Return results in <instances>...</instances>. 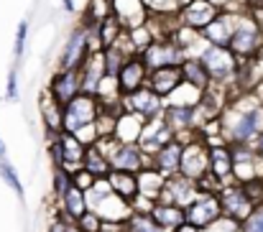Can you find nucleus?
<instances>
[{
	"label": "nucleus",
	"mask_w": 263,
	"mask_h": 232,
	"mask_svg": "<svg viewBox=\"0 0 263 232\" xmlns=\"http://www.w3.org/2000/svg\"><path fill=\"white\" fill-rule=\"evenodd\" d=\"M189 56V51L184 49V44L176 36H166V38H154L143 51L141 59L143 64L151 69H164V67H181L184 59Z\"/></svg>",
	"instance_id": "5"
},
{
	"label": "nucleus",
	"mask_w": 263,
	"mask_h": 232,
	"mask_svg": "<svg viewBox=\"0 0 263 232\" xmlns=\"http://www.w3.org/2000/svg\"><path fill=\"white\" fill-rule=\"evenodd\" d=\"M67 232H82V227H80L77 222H69V227H67Z\"/></svg>",
	"instance_id": "49"
},
{
	"label": "nucleus",
	"mask_w": 263,
	"mask_h": 232,
	"mask_svg": "<svg viewBox=\"0 0 263 232\" xmlns=\"http://www.w3.org/2000/svg\"><path fill=\"white\" fill-rule=\"evenodd\" d=\"M220 10H222V8H217V5L210 3V0H192L189 5H184V8L176 10V21H179V26L202 33V31L220 15Z\"/></svg>",
	"instance_id": "9"
},
{
	"label": "nucleus",
	"mask_w": 263,
	"mask_h": 232,
	"mask_svg": "<svg viewBox=\"0 0 263 232\" xmlns=\"http://www.w3.org/2000/svg\"><path fill=\"white\" fill-rule=\"evenodd\" d=\"M220 215H222L220 199H217V194H210V191H199V197L186 207V222L189 225H197L202 230L210 222H215Z\"/></svg>",
	"instance_id": "12"
},
{
	"label": "nucleus",
	"mask_w": 263,
	"mask_h": 232,
	"mask_svg": "<svg viewBox=\"0 0 263 232\" xmlns=\"http://www.w3.org/2000/svg\"><path fill=\"white\" fill-rule=\"evenodd\" d=\"M172 141H174V130L166 125L164 118H156V120H148L143 125V133L138 138V146L143 148V153L154 156V153H159L166 143H172Z\"/></svg>",
	"instance_id": "15"
},
{
	"label": "nucleus",
	"mask_w": 263,
	"mask_h": 232,
	"mask_svg": "<svg viewBox=\"0 0 263 232\" xmlns=\"http://www.w3.org/2000/svg\"><path fill=\"white\" fill-rule=\"evenodd\" d=\"M143 125H146L143 118H138V115L123 110V112L118 115L115 141H120V143H138V138H141V133H143Z\"/></svg>",
	"instance_id": "27"
},
{
	"label": "nucleus",
	"mask_w": 263,
	"mask_h": 232,
	"mask_svg": "<svg viewBox=\"0 0 263 232\" xmlns=\"http://www.w3.org/2000/svg\"><path fill=\"white\" fill-rule=\"evenodd\" d=\"M115 79H118V87H120L123 94H130V92L146 87V82H148V67L143 64L141 54L128 56V62L120 67V72L115 74Z\"/></svg>",
	"instance_id": "16"
},
{
	"label": "nucleus",
	"mask_w": 263,
	"mask_h": 232,
	"mask_svg": "<svg viewBox=\"0 0 263 232\" xmlns=\"http://www.w3.org/2000/svg\"><path fill=\"white\" fill-rule=\"evenodd\" d=\"M217 199H220V207H222V215L228 217H235V220H246L251 212H253V199L248 197L246 186L238 184V181H230L225 184L220 191H217Z\"/></svg>",
	"instance_id": "8"
},
{
	"label": "nucleus",
	"mask_w": 263,
	"mask_h": 232,
	"mask_svg": "<svg viewBox=\"0 0 263 232\" xmlns=\"http://www.w3.org/2000/svg\"><path fill=\"white\" fill-rule=\"evenodd\" d=\"M97 232H102V230H97Z\"/></svg>",
	"instance_id": "51"
},
{
	"label": "nucleus",
	"mask_w": 263,
	"mask_h": 232,
	"mask_svg": "<svg viewBox=\"0 0 263 232\" xmlns=\"http://www.w3.org/2000/svg\"><path fill=\"white\" fill-rule=\"evenodd\" d=\"M151 217L159 222V227H164L166 232H174L176 227H181L186 222V209L176 207V204H166V202H156L151 209Z\"/></svg>",
	"instance_id": "26"
},
{
	"label": "nucleus",
	"mask_w": 263,
	"mask_h": 232,
	"mask_svg": "<svg viewBox=\"0 0 263 232\" xmlns=\"http://www.w3.org/2000/svg\"><path fill=\"white\" fill-rule=\"evenodd\" d=\"M207 153H210V173L215 179H220L222 184H230L233 181V166H235L230 143H225L222 138L207 141Z\"/></svg>",
	"instance_id": "13"
},
{
	"label": "nucleus",
	"mask_w": 263,
	"mask_h": 232,
	"mask_svg": "<svg viewBox=\"0 0 263 232\" xmlns=\"http://www.w3.org/2000/svg\"><path fill=\"white\" fill-rule=\"evenodd\" d=\"M199 197V186L197 181L181 176V173H174V176H166V184H164V191L156 202H166V204H176V207H189L194 199Z\"/></svg>",
	"instance_id": "11"
},
{
	"label": "nucleus",
	"mask_w": 263,
	"mask_h": 232,
	"mask_svg": "<svg viewBox=\"0 0 263 232\" xmlns=\"http://www.w3.org/2000/svg\"><path fill=\"white\" fill-rule=\"evenodd\" d=\"M251 146H253V151H256V156H258V161L263 163V130L256 136V141H253Z\"/></svg>",
	"instance_id": "46"
},
{
	"label": "nucleus",
	"mask_w": 263,
	"mask_h": 232,
	"mask_svg": "<svg viewBox=\"0 0 263 232\" xmlns=\"http://www.w3.org/2000/svg\"><path fill=\"white\" fill-rule=\"evenodd\" d=\"M54 143L62 151V166L59 168H67L69 173H74V171L82 168V161H85V153H87L89 146H85L74 133H67V130L59 133V136H54Z\"/></svg>",
	"instance_id": "17"
},
{
	"label": "nucleus",
	"mask_w": 263,
	"mask_h": 232,
	"mask_svg": "<svg viewBox=\"0 0 263 232\" xmlns=\"http://www.w3.org/2000/svg\"><path fill=\"white\" fill-rule=\"evenodd\" d=\"M82 166L87 168L95 179H105V176H110V171H112V166H110V158H107V153H105V151H102L97 143L87 148Z\"/></svg>",
	"instance_id": "29"
},
{
	"label": "nucleus",
	"mask_w": 263,
	"mask_h": 232,
	"mask_svg": "<svg viewBox=\"0 0 263 232\" xmlns=\"http://www.w3.org/2000/svg\"><path fill=\"white\" fill-rule=\"evenodd\" d=\"M179 69H181L184 84H189V87H194L199 92H204V89L212 87V77H210V72H207V67L202 64L199 56H186Z\"/></svg>",
	"instance_id": "25"
},
{
	"label": "nucleus",
	"mask_w": 263,
	"mask_h": 232,
	"mask_svg": "<svg viewBox=\"0 0 263 232\" xmlns=\"http://www.w3.org/2000/svg\"><path fill=\"white\" fill-rule=\"evenodd\" d=\"M54 202H57L59 217H64V220H69V222H77V220L89 209L87 191H82L80 186H72L64 197H59V199H54Z\"/></svg>",
	"instance_id": "21"
},
{
	"label": "nucleus",
	"mask_w": 263,
	"mask_h": 232,
	"mask_svg": "<svg viewBox=\"0 0 263 232\" xmlns=\"http://www.w3.org/2000/svg\"><path fill=\"white\" fill-rule=\"evenodd\" d=\"M18 64H10L8 69V79H5V100L8 102H15L18 100Z\"/></svg>",
	"instance_id": "40"
},
{
	"label": "nucleus",
	"mask_w": 263,
	"mask_h": 232,
	"mask_svg": "<svg viewBox=\"0 0 263 232\" xmlns=\"http://www.w3.org/2000/svg\"><path fill=\"white\" fill-rule=\"evenodd\" d=\"M181 176L192 179V181H199L202 176L210 173V153H207V141L197 138L192 143L184 146V153H181V168H179Z\"/></svg>",
	"instance_id": "10"
},
{
	"label": "nucleus",
	"mask_w": 263,
	"mask_h": 232,
	"mask_svg": "<svg viewBox=\"0 0 263 232\" xmlns=\"http://www.w3.org/2000/svg\"><path fill=\"white\" fill-rule=\"evenodd\" d=\"M138 176V194H143V197H148V199H159L161 197V191H164V184H166V176L159 171V168H154V166H146L141 173H136Z\"/></svg>",
	"instance_id": "28"
},
{
	"label": "nucleus",
	"mask_w": 263,
	"mask_h": 232,
	"mask_svg": "<svg viewBox=\"0 0 263 232\" xmlns=\"http://www.w3.org/2000/svg\"><path fill=\"white\" fill-rule=\"evenodd\" d=\"M92 54V44H89V23L82 18L77 26H72V31L67 33L64 44H62V51L57 56V72H64V69H80Z\"/></svg>",
	"instance_id": "4"
},
{
	"label": "nucleus",
	"mask_w": 263,
	"mask_h": 232,
	"mask_svg": "<svg viewBox=\"0 0 263 232\" xmlns=\"http://www.w3.org/2000/svg\"><path fill=\"white\" fill-rule=\"evenodd\" d=\"M97 146L107 153L112 171L141 173L146 166H151V156L143 153V148L138 143H120L115 138H100Z\"/></svg>",
	"instance_id": "3"
},
{
	"label": "nucleus",
	"mask_w": 263,
	"mask_h": 232,
	"mask_svg": "<svg viewBox=\"0 0 263 232\" xmlns=\"http://www.w3.org/2000/svg\"><path fill=\"white\" fill-rule=\"evenodd\" d=\"M164 107H166V100L159 97L148 84L136 89V92H130V94H123V110L143 118L146 123L156 120V118H164Z\"/></svg>",
	"instance_id": "6"
},
{
	"label": "nucleus",
	"mask_w": 263,
	"mask_h": 232,
	"mask_svg": "<svg viewBox=\"0 0 263 232\" xmlns=\"http://www.w3.org/2000/svg\"><path fill=\"white\" fill-rule=\"evenodd\" d=\"M128 38H130V46H133V51L136 54H141L156 36H154V31H151V26H148V21L146 23H141V26H133V28H128Z\"/></svg>",
	"instance_id": "32"
},
{
	"label": "nucleus",
	"mask_w": 263,
	"mask_h": 232,
	"mask_svg": "<svg viewBox=\"0 0 263 232\" xmlns=\"http://www.w3.org/2000/svg\"><path fill=\"white\" fill-rule=\"evenodd\" d=\"M202 59V64L207 67L212 84L225 87L230 92L233 84H238V74H240V59L228 49V46H215V44H204L202 51L197 54Z\"/></svg>",
	"instance_id": "1"
},
{
	"label": "nucleus",
	"mask_w": 263,
	"mask_h": 232,
	"mask_svg": "<svg viewBox=\"0 0 263 232\" xmlns=\"http://www.w3.org/2000/svg\"><path fill=\"white\" fill-rule=\"evenodd\" d=\"M243 10H220V15L202 31V38L207 44H215V46H228L230 49V38L235 33V23H238V15Z\"/></svg>",
	"instance_id": "14"
},
{
	"label": "nucleus",
	"mask_w": 263,
	"mask_h": 232,
	"mask_svg": "<svg viewBox=\"0 0 263 232\" xmlns=\"http://www.w3.org/2000/svg\"><path fill=\"white\" fill-rule=\"evenodd\" d=\"M174 232H204L202 227H197V225H189V222H184L181 227H176Z\"/></svg>",
	"instance_id": "48"
},
{
	"label": "nucleus",
	"mask_w": 263,
	"mask_h": 232,
	"mask_svg": "<svg viewBox=\"0 0 263 232\" xmlns=\"http://www.w3.org/2000/svg\"><path fill=\"white\" fill-rule=\"evenodd\" d=\"M125 230L128 232H166L164 227H159V222L151 215H141V212H133L125 220Z\"/></svg>",
	"instance_id": "33"
},
{
	"label": "nucleus",
	"mask_w": 263,
	"mask_h": 232,
	"mask_svg": "<svg viewBox=\"0 0 263 232\" xmlns=\"http://www.w3.org/2000/svg\"><path fill=\"white\" fill-rule=\"evenodd\" d=\"M0 176H3V181L15 191V197H18V199H23V197H26V191H23V181H21V176H18L15 166H13L8 158H3V161H0Z\"/></svg>",
	"instance_id": "34"
},
{
	"label": "nucleus",
	"mask_w": 263,
	"mask_h": 232,
	"mask_svg": "<svg viewBox=\"0 0 263 232\" xmlns=\"http://www.w3.org/2000/svg\"><path fill=\"white\" fill-rule=\"evenodd\" d=\"M107 181H110L112 191H115L118 197H123L125 202H130V199L138 194V176H136V173H125V171H110Z\"/></svg>",
	"instance_id": "30"
},
{
	"label": "nucleus",
	"mask_w": 263,
	"mask_h": 232,
	"mask_svg": "<svg viewBox=\"0 0 263 232\" xmlns=\"http://www.w3.org/2000/svg\"><path fill=\"white\" fill-rule=\"evenodd\" d=\"M100 115V102L95 94H77L72 102L64 105V130L67 133H77L80 128L92 125Z\"/></svg>",
	"instance_id": "7"
},
{
	"label": "nucleus",
	"mask_w": 263,
	"mask_h": 232,
	"mask_svg": "<svg viewBox=\"0 0 263 232\" xmlns=\"http://www.w3.org/2000/svg\"><path fill=\"white\" fill-rule=\"evenodd\" d=\"M62 10L64 13H77V3L74 0H62Z\"/></svg>",
	"instance_id": "47"
},
{
	"label": "nucleus",
	"mask_w": 263,
	"mask_h": 232,
	"mask_svg": "<svg viewBox=\"0 0 263 232\" xmlns=\"http://www.w3.org/2000/svg\"><path fill=\"white\" fill-rule=\"evenodd\" d=\"M67 227H69V220H64V217H57V220L49 225V230H46V232H67Z\"/></svg>",
	"instance_id": "45"
},
{
	"label": "nucleus",
	"mask_w": 263,
	"mask_h": 232,
	"mask_svg": "<svg viewBox=\"0 0 263 232\" xmlns=\"http://www.w3.org/2000/svg\"><path fill=\"white\" fill-rule=\"evenodd\" d=\"M210 3H215L222 10H248V3L246 0H210Z\"/></svg>",
	"instance_id": "44"
},
{
	"label": "nucleus",
	"mask_w": 263,
	"mask_h": 232,
	"mask_svg": "<svg viewBox=\"0 0 263 232\" xmlns=\"http://www.w3.org/2000/svg\"><path fill=\"white\" fill-rule=\"evenodd\" d=\"M243 232H263V202L253 207V212L243 220Z\"/></svg>",
	"instance_id": "39"
},
{
	"label": "nucleus",
	"mask_w": 263,
	"mask_h": 232,
	"mask_svg": "<svg viewBox=\"0 0 263 232\" xmlns=\"http://www.w3.org/2000/svg\"><path fill=\"white\" fill-rule=\"evenodd\" d=\"M230 51L240 62H256L263 51V26L251 10H243L235 23V33L230 38Z\"/></svg>",
	"instance_id": "2"
},
{
	"label": "nucleus",
	"mask_w": 263,
	"mask_h": 232,
	"mask_svg": "<svg viewBox=\"0 0 263 232\" xmlns=\"http://www.w3.org/2000/svg\"><path fill=\"white\" fill-rule=\"evenodd\" d=\"M112 13L118 15V21L125 26V28H133V26H141L148 21L151 10L146 8L143 0H112Z\"/></svg>",
	"instance_id": "22"
},
{
	"label": "nucleus",
	"mask_w": 263,
	"mask_h": 232,
	"mask_svg": "<svg viewBox=\"0 0 263 232\" xmlns=\"http://www.w3.org/2000/svg\"><path fill=\"white\" fill-rule=\"evenodd\" d=\"M105 62H102V51H92L85 64L80 67V77H82V92L85 94H95L100 82L105 79Z\"/></svg>",
	"instance_id": "24"
},
{
	"label": "nucleus",
	"mask_w": 263,
	"mask_h": 232,
	"mask_svg": "<svg viewBox=\"0 0 263 232\" xmlns=\"http://www.w3.org/2000/svg\"><path fill=\"white\" fill-rule=\"evenodd\" d=\"M72 179H74V186H80L82 191H87L89 186L95 184V176L89 173V171L85 168V166H82L80 171H74V173H72Z\"/></svg>",
	"instance_id": "43"
},
{
	"label": "nucleus",
	"mask_w": 263,
	"mask_h": 232,
	"mask_svg": "<svg viewBox=\"0 0 263 232\" xmlns=\"http://www.w3.org/2000/svg\"><path fill=\"white\" fill-rule=\"evenodd\" d=\"M77 225L82 227V232H97V230H102V217H100L95 209H87V212L77 220Z\"/></svg>",
	"instance_id": "41"
},
{
	"label": "nucleus",
	"mask_w": 263,
	"mask_h": 232,
	"mask_svg": "<svg viewBox=\"0 0 263 232\" xmlns=\"http://www.w3.org/2000/svg\"><path fill=\"white\" fill-rule=\"evenodd\" d=\"M72 186H74V179H72V173H69L67 168H59V166H54V199L64 197V194H67Z\"/></svg>",
	"instance_id": "37"
},
{
	"label": "nucleus",
	"mask_w": 263,
	"mask_h": 232,
	"mask_svg": "<svg viewBox=\"0 0 263 232\" xmlns=\"http://www.w3.org/2000/svg\"><path fill=\"white\" fill-rule=\"evenodd\" d=\"M26 44H28V21H18L15 26V38H13V64H21L23 54H26Z\"/></svg>",
	"instance_id": "36"
},
{
	"label": "nucleus",
	"mask_w": 263,
	"mask_h": 232,
	"mask_svg": "<svg viewBox=\"0 0 263 232\" xmlns=\"http://www.w3.org/2000/svg\"><path fill=\"white\" fill-rule=\"evenodd\" d=\"M125 33V26L118 21V15L115 13H110L107 18H102L100 23H97V38H100V49H107V46H112L120 36Z\"/></svg>",
	"instance_id": "31"
},
{
	"label": "nucleus",
	"mask_w": 263,
	"mask_h": 232,
	"mask_svg": "<svg viewBox=\"0 0 263 232\" xmlns=\"http://www.w3.org/2000/svg\"><path fill=\"white\" fill-rule=\"evenodd\" d=\"M151 13H176V0H143Z\"/></svg>",
	"instance_id": "42"
},
{
	"label": "nucleus",
	"mask_w": 263,
	"mask_h": 232,
	"mask_svg": "<svg viewBox=\"0 0 263 232\" xmlns=\"http://www.w3.org/2000/svg\"><path fill=\"white\" fill-rule=\"evenodd\" d=\"M112 13V0H89L85 5V21L87 23H100Z\"/></svg>",
	"instance_id": "35"
},
{
	"label": "nucleus",
	"mask_w": 263,
	"mask_h": 232,
	"mask_svg": "<svg viewBox=\"0 0 263 232\" xmlns=\"http://www.w3.org/2000/svg\"><path fill=\"white\" fill-rule=\"evenodd\" d=\"M146 84H148L159 97L169 100L176 89L184 84V77H181V69H179V67H164V69H151Z\"/></svg>",
	"instance_id": "19"
},
{
	"label": "nucleus",
	"mask_w": 263,
	"mask_h": 232,
	"mask_svg": "<svg viewBox=\"0 0 263 232\" xmlns=\"http://www.w3.org/2000/svg\"><path fill=\"white\" fill-rule=\"evenodd\" d=\"M204 232H243V222L235 220V217H228V215H220L215 222H210Z\"/></svg>",
	"instance_id": "38"
},
{
	"label": "nucleus",
	"mask_w": 263,
	"mask_h": 232,
	"mask_svg": "<svg viewBox=\"0 0 263 232\" xmlns=\"http://www.w3.org/2000/svg\"><path fill=\"white\" fill-rule=\"evenodd\" d=\"M41 120H44V130L49 133V138L64 133V105L57 102L49 89H44L41 94Z\"/></svg>",
	"instance_id": "20"
},
{
	"label": "nucleus",
	"mask_w": 263,
	"mask_h": 232,
	"mask_svg": "<svg viewBox=\"0 0 263 232\" xmlns=\"http://www.w3.org/2000/svg\"><path fill=\"white\" fill-rule=\"evenodd\" d=\"M256 62H258V64H263V51H261V56H258V59H256Z\"/></svg>",
	"instance_id": "50"
},
{
	"label": "nucleus",
	"mask_w": 263,
	"mask_h": 232,
	"mask_svg": "<svg viewBox=\"0 0 263 232\" xmlns=\"http://www.w3.org/2000/svg\"><path fill=\"white\" fill-rule=\"evenodd\" d=\"M57 102L67 105L72 102L77 94H82V77H80V69H64V72H54V77L46 87Z\"/></svg>",
	"instance_id": "18"
},
{
	"label": "nucleus",
	"mask_w": 263,
	"mask_h": 232,
	"mask_svg": "<svg viewBox=\"0 0 263 232\" xmlns=\"http://www.w3.org/2000/svg\"><path fill=\"white\" fill-rule=\"evenodd\" d=\"M181 153H184V143L174 138L159 153L151 156V166L159 168L164 176H174V173H179V168H181Z\"/></svg>",
	"instance_id": "23"
}]
</instances>
